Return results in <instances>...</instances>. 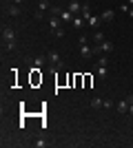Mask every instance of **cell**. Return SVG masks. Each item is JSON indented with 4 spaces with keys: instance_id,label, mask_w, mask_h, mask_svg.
Returning <instances> with one entry per match:
<instances>
[{
    "instance_id": "18",
    "label": "cell",
    "mask_w": 133,
    "mask_h": 148,
    "mask_svg": "<svg viewBox=\"0 0 133 148\" xmlns=\"http://www.w3.org/2000/svg\"><path fill=\"white\" fill-rule=\"evenodd\" d=\"M102 104H104V99H100V97L91 99V106H93V108H102Z\"/></svg>"
},
{
    "instance_id": "14",
    "label": "cell",
    "mask_w": 133,
    "mask_h": 148,
    "mask_svg": "<svg viewBox=\"0 0 133 148\" xmlns=\"http://www.w3.org/2000/svg\"><path fill=\"white\" fill-rule=\"evenodd\" d=\"M44 62H47V56H40L33 60V69H42L44 66Z\"/></svg>"
},
{
    "instance_id": "11",
    "label": "cell",
    "mask_w": 133,
    "mask_h": 148,
    "mask_svg": "<svg viewBox=\"0 0 133 148\" xmlns=\"http://www.w3.org/2000/svg\"><path fill=\"white\" fill-rule=\"evenodd\" d=\"M84 22H87V20H84V18H78V16H76L71 25H73V29H76V31H80V29H82V27H84Z\"/></svg>"
},
{
    "instance_id": "12",
    "label": "cell",
    "mask_w": 133,
    "mask_h": 148,
    "mask_svg": "<svg viewBox=\"0 0 133 148\" xmlns=\"http://www.w3.org/2000/svg\"><path fill=\"white\" fill-rule=\"evenodd\" d=\"M80 13H82V18H84V20L91 18V7H89V2H82V11H80Z\"/></svg>"
},
{
    "instance_id": "17",
    "label": "cell",
    "mask_w": 133,
    "mask_h": 148,
    "mask_svg": "<svg viewBox=\"0 0 133 148\" xmlns=\"http://www.w3.org/2000/svg\"><path fill=\"white\" fill-rule=\"evenodd\" d=\"M5 49L7 51H16L18 49V42H16V40H9V42H5Z\"/></svg>"
},
{
    "instance_id": "1",
    "label": "cell",
    "mask_w": 133,
    "mask_h": 148,
    "mask_svg": "<svg viewBox=\"0 0 133 148\" xmlns=\"http://www.w3.org/2000/svg\"><path fill=\"white\" fill-rule=\"evenodd\" d=\"M47 62H49V71H60V69L64 66L56 51H49V53H47Z\"/></svg>"
},
{
    "instance_id": "21",
    "label": "cell",
    "mask_w": 133,
    "mask_h": 148,
    "mask_svg": "<svg viewBox=\"0 0 133 148\" xmlns=\"http://www.w3.org/2000/svg\"><path fill=\"white\" fill-rule=\"evenodd\" d=\"M127 13H129V16H131V18H133V7H131V9H129V11H127Z\"/></svg>"
},
{
    "instance_id": "9",
    "label": "cell",
    "mask_w": 133,
    "mask_h": 148,
    "mask_svg": "<svg viewBox=\"0 0 133 148\" xmlns=\"http://www.w3.org/2000/svg\"><path fill=\"white\" fill-rule=\"evenodd\" d=\"M115 108H118V113H129V102L127 99H120V102L115 104Z\"/></svg>"
},
{
    "instance_id": "4",
    "label": "cell",
    "mask_w": 133,
    "mask_h": 148,
    "mask_svg": "<svg viewBox=\"0 0 133 148\" xmlns=\"http://www.w3.org/2000/svg\"><path fill=\"white\" fill-rule=\"evenodd\" d=\"M60 22H62V20L58 18V16H51V18H49V29L53 31V33H56L58 29H62V27H60Z\"/></svg>"
},
{
    "instance_id": "5",
    "label": "cell",
    "mask_w": 133,
    "mask_h": 148,
    "mask_svg": "<svg viewBox=\"0 0 133 148\" xmlns=\"http://www.w3.org/2000/svg\"><path fill=\"white\" fill-rule=\"evenodd\" d=\"M80 56H82L84 60H89V58L93 56V49L89 47V42H87V44H80Z\"/></svg>"
},
{
    "instance_id": "2",
    "label": "cell",
    "mask_w": 133,
    "mask_h": 148,
    "mask_svg": "<svg viewBox=\"0 0 133 148\" xmlns=\"http://www.w3.org/2000/svg\"><path fill=\"white\" fill-rule=\"evenodd\" d=\"M109 51H113V42L104 40V42H100V44H95V47H93V56H95V53H109Z\"/></svg>"
},
{
    "instance_id": "15",
    "label": "cell",
    "mask_w": 133,
    "mask_h": 148,
    "mask_svg": "<svg viewBox=\"0 0 133 148\" xmlns=\"http://www.w3.org/2000/svg\"><path fill=\"white\" fill-rule=\"evenodd\" d=\"M100 20H102V18H100V16H91V18H89V20H87V25H89V27H93V29H95V27L100 25Z\"/></svg>"
},
{
    "instance_id": "3",
    "label": "cell",
    "mask_w": 133,
    "mask_h": 148,
    "mask_svg": "<svg viewBox=\"0 0 133 148\" xmlns=\"http://www.w3.org/2000/svg\"><path fill=\"white\" fill-rule=\"evenodd\" d=\"M9 40H16V31L13 27H2V42H9Z\"/></svg>"
},
{
    "instance_id": "22",
    "label": "cell",
    "mask_w": 133,
    "mask_h": 148,
    "mask_svg": "<svg viewBox=\"0 0 133 148\" xmlns=\"http://www.w3.org/2000/svg\"><path fill=\"white\" fill-rule=\"evenodd\" d=\"M129 5H131V7H133V0H129Z\"/></svg>"
},
{
    "instance_id": "10",
    "label": "cell",
    "mask_w": 133,
    "mask_h": 148,
    "mask_svg": "<svg viewBox=\"0 0 133 148\" xmlns=\"http://www.w3.org/2000/svg\"><path fill=\"white\" fill-rule=\"evenodd\" d=\"M69 11L73 13V16H78V13L82 11V5H80V2H69Z\"/></svg>"
},
{
    "instance_id": "6",
    "label": "cell",
    "mask_w": 133,
    "mask_h": 148,
    "mask_svg": "<svg viewBox=\"0 0 133 148\" xmlns=\"http://www.w3.org/2000/svg\"><path fill=\"white\" fill-rule=\"evenodd\" d=\"M93 71H95V75H98L100 80H104V77H107V64H102V62H98V66H95Z\"/></svg>"
},
{
    "instance_id": "8",
    "label": "cell",
    "mask_w": 133,
    "mask_h": 148,
    "mask_svg": "<svg viewBox=\"0 0 133 148\" xmlns=\"http://www.w3.org/2000/svg\"><path fill=\"white\" fill-rule=\"evenodd\" d=\"M58 18L62 20V22H73V18H76V16H73V13L67 9V11H60V16H58Z\"/></svg>"
},
{
    "instance_id": "16",
    "label": "cell",
    "mask_w": 133,
    "mask_h": 148,
    "mask_svg": "<svg viewBox=\"0 0 133 148\" xmlns=\"http://www.w3.org/2000/svg\"><path fill=\"white\" fill-rule=\"evenodd\" d=\"M104 36H107V33H104V31H95V33H93V40H95V44H100V42H104Z\"/></svg>"
},
{
    "instance_id": "23",
    "label": "cell",
    "mask_w": 133,
    "mask_h": 148,
    "mask_svg": "<svg viewBox=\"0 0 133 148\" xmlns=\"http://www.w3.org/2000/svg\"><path fill=\"white\" fill-rule=\"evenodd\" d=\"M16 2H22V0H16Z\"/></svg>"
},
{
    "instance_id": "13",
    "label": "cell",
    "mask_w": 133,
    "mask_h": 148,
    "mask_svg": "<svg viewBox=\"0 0 133 148\" xmlns=\"http://www.w3.org/2000/svg\"><path fill=\"white\" fill-rule=\"evenodd\" d=\"M7 16H20V7L18 5H9L7 7Z\"/></svg>"
},
{
    "instance_id": "20",
    "label": "cell",
    "mask_w": 133,
    "mask_h": 148,
    "mask_svg": "<svg viewBox=\"0 0 133 148\" xmlns=\"http://www.w3.org/2000/svg\"><path fill=\"white\" fill-rule=\"evenodd\" d=\"M33 146H36V148H44V146H47V142H44V139H36Z\"/></svg>"
},
{
    "instance_id": "7",
    "label": "cell",
    "mask_w": 133,
    "mask_h": 148,
    "mask_svg": "<svg viewBox=\"0 0 133 148\" xmlns=\"http://www.w3.org/2000/svg\"><path fill=\"white\" fill-rule=\"evenodd\" d=\"M100 18L104 20V22H113V20H115V11H113V9H104Z\"/></svg>"
},
{
    "instance_id": "19",
    "label": "cell",
    "mask_w": 133,
    "mask_h": 148,
    "mask_svg": "<svg viewBox=\"0 0 133 148\" xmlns=\"http://www.w3.org/2000/svg\"><path fill=\"white\" fill-rule=\"evenodd\" d=\"M127 102H129V115L133 117V95H129V99H127Z\"/></svg>"
}]
</instances>
